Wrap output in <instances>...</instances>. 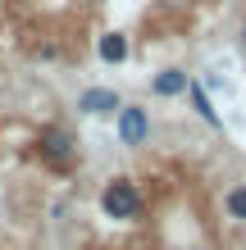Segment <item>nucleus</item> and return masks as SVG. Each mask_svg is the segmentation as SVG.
Here are the masks:
<instances>
[{
    "label": "nucleus",
    "mask_w": 246,
    "mask_h": 250,
    "mask_svg": "<svg viewBox=\"0 0 246 250\" xmlns=\"http://www.w3.org/2000/svg\"><path fill=\"white\" fill-rule=\"evenodd\" d=\"M114 132H119V146H146L151 137V114L141 105H123L114 114Z\"/></svg>",
    "instance_id": "obj_3"
},
{
    "label": "nucleus",
    "mask_w": 246,
    "mask_h": 250,
    "mask_svg": "<svg viewBox=\"0 0 246 250\" xmlns=\"http://www.w3.org/2000/svg\"><path fill=\"white\" fill-rule=\"evenodd\" d=\"M119 109H123V96L114 86H87L78 96V114H87V119H114Z\"/></svg>",
    "instance_id": "obj_4"
},
{
    "label": "nucleus",
    "mask_w": 246,
    "mask_h": 250,
    "mask_svg": "<svg viewBox=\"0 0 246 250\" xmlns=\"http://www.w3.org/2000/svg\"><path fill=\"white\" fill-rule=\"evenodd\" d=\"M187 100H192V109H196V119H205L214 132H219L224 127V119H219V109H214V100L205 96V86H201V82H187Z\"/></svg>",
    "instance_id": "obj_7"
},
{
    "label": "nucleus",
    "mask_w": 246,
    "mask_h": 250,
    "mask_svg": "<svg viewBox=\"0 0 246 250\" xmlns=\"http://www.w3.org/2000/svg\"><path fill=\"white\" fill-rule=\"evenodd\" d=\"M100 214L114 218V223H137L146 214V200H141V187L133 178H110L100 187Z\"/></svg>",
    "instance_id": "obj_1"
},
{
    "label": "nucleus",
    "mask_w": 246,
    "mask_h": 250,
    "mask_svg": "<svg viewBox=\"0 0 246 250\" xmlns=\"http://www.w3.org/2000/svg\"><path fill=\"white\" fill-rule=\"evenodd\" d=\"M128 55H133V46H128V37H123V32H105V37H96V60H100V64L119 68V64H128Z\"/></svg>",
    "instance_id": "obj_6"
},
{
    "label": "nucleus",
    "mask_w": 246,
    "mask_h": 250,
    "mask_svg": "<svg viewBox=\"0 0 246 250\" xmlns=\"http://www.w3.org/2000/svg\"><path fill=\"white\" fill-rule=\"evenodd\" d=\"M237 41H242V50H246V23H242V32H237Z\"/></svg>",
    "instance_id": "obj_9"
},
{
    "label": "nucleus",
    "mask_w": 246,
    "mask_h": 250,
    "mask_svg": "<svg viewBox=\"0 0 246 250\" xmlns=\"http://www.w3.org/2000/svg\"><path fill=\"white\" fill-rule=\"evenodd\" d=\"M37 155H41V164H46L50 173H73L78 168V137H73V127H64V123L41 127Z\"/></svg>",
    "instance_id": "obj_2"
},
{
    "label": "nucleus",
    "mask_w": 246,
    "mask_h": 250,
    "mask_svg": "<svg viewBox=\"0 0 246 250\" xmlns=\"http://www.w3.org/2000/svg\"><path fill=\"white\" fill-rule=\"evenodd\" d=\"M187 82H192V73L178 68V64H169V68H160V73L151 78V91L164 96V100H173V96H187Z\"/></svg>",
    "instance_id": "obj_5"
},
{
    "label": "nucleus",
    "mask_w": 246,
    "mask_h": 250,
    "mask_svg": "<svg viewBox=\"0 0 246 250\" xmlns=\"http://www.w3.org/2000/svg\"><path fill=\"white\" fill-rule=\"evenodd\" d=\"M224 209H228V218L246 223V182H237V187H233V191L224 196Z\"/></svg>",
    "instance_id": "obj_8"
}]
</instances>
